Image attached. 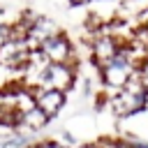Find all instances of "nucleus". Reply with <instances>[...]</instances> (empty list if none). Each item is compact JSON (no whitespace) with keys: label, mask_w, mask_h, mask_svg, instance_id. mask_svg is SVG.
<instances>
[{"label":"nucleus","mask_w":148,"mask_h":148,"mask_svg":"<svg viewBox=\"0 0 148 148\" xmlns=\"http://www.w3.org/2000/svg\"><path fill=\"white\" fill-rule=\"evenodd\" d=\"M90 2H95V0H69L72 7H88Z\"/></svg>","instance_id":"nucleus-11"},{"label":"nucleus","mask_w":148,"mask_h":148,"mask_svg":"<svg viewBox=\"0 0 148 148\" xmlns=\"http://www.w3.org/2000/svg\"><path fill=\"white\" fill-rule=\"evenodd\" d=\"M32 90V99H35V106L39 111H44L51 120L65 109L67 104V92H60V90H51V88H30Z\"/></svg>","instance_id":"nucleus-7"},{"label":"nucleus","mask_w":148,"mask_h":148,"mask_svg":"<svg viewBox=\"0 0 148 148\" xmlns=\"http://www.w3.org/2000/svg\"><path fill=\"white\" fill-rule=\"evenodd\" d=\"M125 143H127V148H148V141H143L139 136H125Z\"/></svg>","instance_id":"nucleus-10"},{"label":"nucleus","mask_w":148,"mask_h":148,"mask_svg":"<svg viewBox=\"0 0 148 148\" xmlns=\"http://www.w3.org/2000/svg\"><path fill=\"white\" fill-rule=\"evenodd\" d=\"M134 72H136V65H134V60H132V56H130V51H127L125 44L118 49V53H116L104 67L97 69L99 83H102L104 90H109V95L116 92V90H120V88L134 76Z\"/></svg>","instance_id":"nucleus-2"},{"label":"nucleus","mask_w":148,"mask_h":148,"mask_svg":"<svg viewBox=\"0 0 148 148\" xmlns=\"http://www.w3.org/2000/svg\"><path fill=\"white\" fill-rule=\"evenodd\" d=\"M109 106L118 118H130L141 113L148 106V83L139 76V72H134V76L116 92L109 95Z\"/></svg>","instance_id":"nucleus-1"},{"label":"nucleus","mask_w":148,"mask_h":148,"mask_svg":"<svg viewBox=\"0 0 148 148\" xmlns=\"http://www.w3.org/2000/svg\"><path fill=\"white\" fill-rule=\"evenodd\" d=\"M49 123H51V118H49L44 111H39L37 106H32V109H28V111L18 113V123H16L14 132H23V134L35 136V134H39Z\"/></svg>","instance_id":"nucleus-8"},{"label":"nucleus","mask_w":148,"mask_h":148,"mask_svg":"<svg viewBox=\"0 0 148 148\" xmlns=\"http://www.w3.org/2000/svg\"><path fill=\"white\" fill-rule=\"evenodd\" d=\"M72 148H99V143H76Z\"/></svg>","instance_id":"nucleus-12"},{"label":"nucleus","mask_w":148,"mask_h":148,"mask_svg":"<svg viewBox=\"0 0 148 148\" xmlns=\"http://www.w3.org/2000/svg\"><path fill=\"white\" fill-rule=\"evenodd\" d=\"M2 109H5V90H0V113H2Z\"/></svg>","instance_id":"nucleus-14"},{"label":"nucleus","mask_w":148,"mask_h":148,"mask_svg":"<svg viewBox=\"0 0 148 148\" xmlns=\"http://www.w3.org/2000/svg\"><path fill=\"white\" fill-rule=\"evenodd\" d=\"M14 39V30H12V21H0V46H5L7 42Z\"/></svg>","instance_id":"nucleus-9"},{"label":"nucleus","mask_w":148,"mask_h":148,"mask_svg":"<svg viewBox=\"0 0 148 148\" xmlns=\"http://www.w3.org/2000/svg\"><path fill=\"white\" fill-rule=\"evenodd\" d=\"M37 53H39V58L44 60V62H53V65H81V58H79V53H76V46H74V42L60 30L58 35H53V37H49L39 49H37Z\"/></svg>","instance_id":"nucleus-3"},{"label":"nucleus","mask_w":148,"mask_h":148,"mask_svg":"<svg viewBox=\"0 0 148 148\" xmlns=\"http://www.w3.org/2000/svg\"><path fill=\"white\" fill-rule=\"evenodd\" d=\"M113 2H116L118 7H125V5H134L136 0H113Z\"/></svg>","instance_id":"nucleus-13"},{"label":"nucleus","mask_w":148,"mask_h":148,"mask_svg":"<svg viewBox=\"0 0 148 148\" xmlns=\"http://www.w3.org/2000/svg\"><path fill=\"white\" fill-rule=\"evenodd\" d=\"M23 18H25V23H28V32H25V44L30 46V51H37L49 37H53V35H58L60 32V25L53 21V18H49V16H44V14H23Z\"/></svg>","instance_id":"nucleus-4"},{"label":"nucleus","mask_w":148,"mask_h":148,"mask_svg":"<svg viewBox=\"0 0 148 148\" xmlns=\"http://www.w3.org/2000/svg\"><path fill=\"white\" fill-rule=\"evenodd\" d=\"M30 56H32V51L23 39H12L5 46H0V67L18 72V69H23L28 65Z\"/></svg>","instance_id":"nucleus-6"},{"label":"nucleus","mask_w":148,"mask_h":148,"mask_svg":"<svg viewBox=\"0 0 148 148\" xmlns=\"http://www.w3.org/2000/svg\"><path fill=\"white\" fill-rule=\"evenodd\" d=\"M120 46H123V44H118L111 35H106V32L99 28V30L92 32V37H90V42H88V58H90L92 65L99 69V67H104V65L118 53Z\"/></svg>","instance_id":"nucleus-5"}]
</instances>
